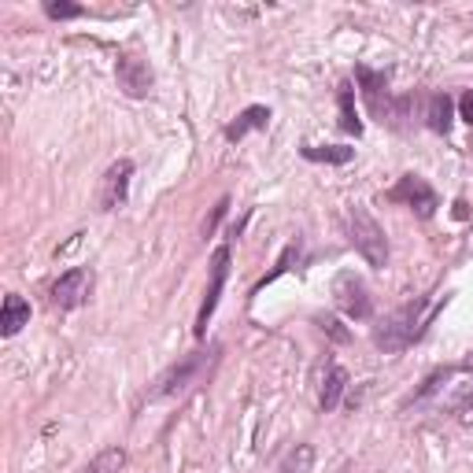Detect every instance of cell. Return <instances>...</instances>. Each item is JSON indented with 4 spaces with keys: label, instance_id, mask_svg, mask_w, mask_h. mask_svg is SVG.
Wrapping results in <instances>:
<instances>
[{
    "label": "cell",
    "instance_id": "6da1fadb",
    "mask_svg": "<svg viewBox=\"0 0 473 473\" xmlns=\"http://www.w3.org/2000/svg\"><path fill=\"white\" fill-rule=\"evenodd\" d=\"M436 311H440V304H429L426 296H418V300L396 307L381 326L373 330V344H378L385 355L404 352V347H411L414 340H421V333H426V326L433 322Z\"/></svg>",
    "mask_w": 473,
    "mask_h": 473
},
{
    "label": "cell",
    "instance_id": "7a4b0ae2",
    "mask_svg": "<svg viewBox=\"0 0 473 473\" xmlns=\"http://www.w3.org/2000/svg\"><path fill=\"white\" fill-rule=\"evenodd\" d=\"M347 233H352L355 252L373 266V270H385L388 266V237L381 230V222L373 218L363 204H355L347 211Z\"/></svg>",
    "mask_w": 473,
    "mask_h": 473
},
{
    "label": "cell",
    "instance_id": "3957f363",
    "mask_svg": "<svg viewBox=\"0 0 473 473\" xmlns=\"http://www.w3.org/2000/svg\"><path fill=\"white\" fill-rule=\"evenodd\" d=\"M204 366H208V355H204V352H192V355L178 359L174 366H167V370L159 373V378L144 388V404H159V400H170V396L185 392L189 385L200 381Z\"/></svg>",
    "mask_w": 473,
    "mask_h": 473
},
{
    "label": "cell",
    "instance_id": "277c9868",
    "mask_svg": "<svg viewBox=\"0 0 473 473\" xmlns=\"http://www.w3.org/2000/svg\"><path fill=\"white\" fill-rule=\"evenodd\" d=\"M333 300H337V307H340L347 318H355V322H366V318L373 314L370 289H366V281L359 278V273H352V270H340V273H337V281H333Z\"/></svg>",
    "mask_w": 473,
    "mask_h": 473
},
{
    "label": "cell",
    "instance_id": "5b68a950",
    "mask_svg": "<svg viewBox=\"0 0 473 473\" xmlns=\"http://www.w3.org/2000/svg\"><path fill=\"white\" fill-rule=\"evenodd\" d=\"M388 200H392V204H407L418 218H433V215H436V208H440L433 185H429L426 178H418V174H404V178L392 185Z\"/></svg>",
    "mask_w": 473,
    "mask_h": 473
},
{
    "label": "cell",
    "instance_id": "8992f818",
    "mask_svg": "<svg viewBox=\"0 0 473 473\" xmlns=\"http://www.w3.org/2000/svg\"><path fill=\"white\" fill-rule=\"evenodd\" d=\"M226 278H230V248L222 244V248H215V256H211V281H208V289H204L200 311H196V337L208 333V322H211V314H215V307H218V300H222Z\"/></svg>",
    "mask_w": 473,
    "mask_h": 473
},
{
    "label": "cell",
    "instance_id": "52a82bcc",
    "mask_svg": "<svg viewBox=\"0 0 473 473\" xmlns=\"http://www.w3.org/2000/svg\"><path fill=\"white\" fill-rule=\"evenodd\" d=\"M115 78H118V89L130 96V101H144L148 93H152L156 78H152V67H148V60L126 53V56H118L115 63Z\"/></svg>",
    "mask_w": 473,
    "mask_h": 473
},
{
    "label": "cell",
    "instance_id": "ba28073f",
    "mask_svg": "<svg viewBox=\"0 0 473 473\" xmlns=\"http://www.w3.org/2000/svg\"><path fill=\"white\" fill-rule=\"evenodd\" d=\"M130 178H134V163L130 159H115L108 170H104V178H101V211H118L122 204H126V196H130Z\"/></svg>",
    "mask_w": 473,
    "mask_h": 473
},
{
    "label": "cell",
    "instance_id": "9c48e42d",
    "mask_svg": "<svg viewBox=\"0 0 473 473\" xmlns=\"http://www.w3.org/2000/svg\"><path fill=\"white\" fill-rule=\"evenodd\" d=\"M89 292H93V273L86 266H74L53 285V307L74 311V307H82L89 300Z\"/></svg>",
    "mask_w": 473,
    "mask_h": 473
},
{
    "label": "cell",
    "instance_id": "30bf717a",
    "mask_svg": "<svg viewBox=\"0 0 473 473\" xmlns=\"http://www.w3.org/2000/svg\"><path fill=\"white\" fill-rule=\"evenodd\" d=\"M270 126V108H263V104H252V108H244L230 126H226V141H241V137H248L252 130H266Z\"/></svg>",
    "mask_w": 473,
    "mask_h": 473
},
{
    "label": "cell",
    "instance_id": "8fae6325",
    "mask_svg": "<svg viewBox=\"0 0 473 473\" xmlns=\"http://www.w3.org/2000/svg\"><path fill=\"white\" fill-rule=\"evenodd\" d=\"M30 322V304L22 300L19 292H8L4 296V311H0V333L4 337H15L22 326Z\"/></svg>",
    "mask_w": 473,
    "mask_h": 473
},
{
    "label": "cell",
    "instance_id": "7c38bea8",
    "mask_svg": "<svg viewBox=\"0 0 473 473\" xmlns=\"http://www.w3.org/2000/svg\"><path fill=\"white\" fill-rule=\"evenodd\" d=\"M426 122H429L433 134H444V137H447V130H452V122H455V101H452V96H447V93L429 96Z\"/></svg>",
    "mask_w": 473,
    "mask_h": 473
},
{
    "label": "cell",
    "instance_id": "4fadbf2b",
    "mask_svg": "<svg viewBox=\"0 0 473 473\" xmlns=\"http://www.w3.org/2000/svg\"><path fill=\"white\" fill-rule=\"evenodd\" d=\"M344 388H347V370H344V366H330L326 381H322V396H318L322 414H330V411H337V407H340Z\"/></svg>",
    "mask_w": 473,
    "mask_h": 473
},
{
    "label": "cell",
    "instance_id": "5bb4252c",
    "mask_svg": "<svg viewBox=\"0 0 473 473\" xmlns=\"http://www.w3.org/2000/svg\"><path fill=\"white\" fill-rule=\"evenodd\" d=\"M304 159L344 167V163H352V159H355V148H347V144H304Z\"/></svg>",
    "mask_w": 473,
    "mask_h": 473
},
{
    "label": "cell",
    "instance_id": "9a60e30c",
    "mask_svg": "<svg viewBox=\"0 0 473 473\" xmlns=\"http://www.w3.org/2000/svg\"><path fill=\"white\" fill-rule=\"evenodd\" d=\"M337 104H340V130L359 137V134H363V122H359V115H355V89H352V86H340Z\"/></svg>",
    "mask_w": 473,
    "mask_h": 473
},
{
    "label": "cell",
    "instance_id": "2e32d148",
    "mask_svg": "<svg viewBox=\"0 0 473 473\" xmlns=\"http://www.w3.org/2000/svg\"><path fill=\"white\" fill-rule=\"evenodd\" d=\"M122 466H126V452H122V447H104L101 455H93L82 466V473H118Z\"/></svg>",
    "mask_w": 473,
    "mask_h": 473
},
{
    "label": "cell",
    "instance_id": "e0dca14e",
    "mask_svg": "<svg viewBox=\"0 0 473 473\" xmlns=\"http://www.w3.org/2000/svg\"><path fill=\"white\" fill-rule=\"evenodd\" d=\"M292 259H300V241H292V244L285 248V252H281V259H278V266H273V270L266 273V278H263V281L256 285V292H259V289H266L270 281H278V278H281V273H285V270L292 266Z\"/></svg>",
    "mask_w": 473,
    "mask_h": 473
},
{
    "label": "cell",
    "instance_id": "ac0fdd59",
    "mask_svg": "<svg viewBox=\"0 0 473 473\" xmlns=\"http://www.w3.org/2000/svg\"><path fill=\"white\" fill-rule=\"evenodd\" d=\"M45 15L48 19H78V15H86V8H78V4H67V0H48L45 4Z\"/></svg>",
    "mask_w": 473,
    "mask_h": 473
},
{
    "label": "cell",
    "instance_id": "d6986e66",
    "mask_svg": "<svg viewBox=\"0 0 473 473\" xmlns=\"http://www.w3.org/2000/svg\"><path fill=\"white\" fill-rule=\"evenodd\" d=\"M318 330L326 333L330 340H337V344H347V340H352V333H347V330L340 326V322H337L333 314H322V318H318Z\"/></svg>",
    "mask_w": 473,
    "mask_h": 473
},
{
    "label": "cell",
    "instance_id": "ffe728a7",
    "mask_svg": "<svg viewBox=\"0 0 473 473\" xmlns=\"http://www.w3.org/2000/svg\"><path fill=\"white\" fill-rule=\"evenodd\" d=\"M311 459H314V452H311L307 444H300V452H292V455L285 459V473H307Z\"/></svg>",
    "mask_w": 473,
    "mask_h": 473
},
{
    "label": "cell",
    "instance_id": "44dd1931",
    "mask_svg": "<svg viewBox=\"0 0 473 473\" xmlns=\"http://www.w3.org/2000/svg\"><path fill=\"white\" fill-rule=\"evenodd\" d=\"M459 115H462V122H469V126H473V89H466L459 96Z\"/></svg>",
    "mask_w": 473,
    "mask_h": 473
},
{
    "label": "cell",
    "instance_id": "7402d4cb",
    "mask_svg": "<svg viewBox=\"0 0 473 473\" xmlns=\"http://www.w3.org/2000/svg\"><path fill=\"white\" fill-rule=\"evenodd\" d=\"M226 208H230V200H218V208H215V211H211V218L204 222V237H208V233H215V226L222 222V215H226Z\"/></svg>",
    "mask_w": 473,
    "mask_h": 473
},
{
    "label": "cell",
    "instance_id": "603a6c76",
    "mask_svg": "<svg viewBox=\"0 0 473 473\" xmlns=\"http://www.w3.org/2000/svg\"><path fill=\"white\" fill-rule=\"evenodd\" d=\"M455 218H469V208H466V200H455Z\"/></svg>",
    "mask_w": 473,
    "mask_h": 473
},
{
    "label": "cell",
    "instance_id": "cb8c5ba5",
    "mask_svg": "<svg viewBox=\"0 0 473 473\" xmlns=\"http://www.w3.org/2000/svg\"><path fill=\"white\" fill-rule=\"evenodd\" d=\"M466 366H469V370H473V359H466Z\"/></svg>",
    "mask_w": 473,
    "mask_h": 473
}]
</instances>
